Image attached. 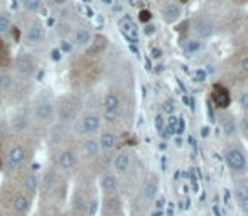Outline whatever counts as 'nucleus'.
<instances>
[{"label":"nucleus","mask_w":248,"mask_h":216,"mask_svg":"<svg viewBox=\"0 0 248 216\" xmlns=\"http://www.w3.org/2000/svg\"><path fill=\"white\" fill-rule=\"evenodd\" d=\"M225 162L228 166L230 172L236 177H243L248 172V161L243 151L238 147H228L225 151Z\"/></svg>","instance_id":"1"},{"label":"nucleus","mask_w":248,"mask_h":216,"mask_svg":"<svg viewBox=\"0 0 248 216\" xmlns=\"http://www.w3.org/2000/svg\"><path fill=\"white\" fill-rule=\"evenodd\" d=\"M132 166V159L130 155L127 154V152H118L117 155H115L113 159V169L117 174H120V176H124V174L128 172V169H130Z\"/></svg>","instance_id":"12"},{"label":"nucleus","mask_w":248,"mask_h":216,"mask_svg":"<svg viewBox=\"0 0 248 216\" xmlns=\"http://www.w3.org/2000/svg\"><path fill=\"white\" fill-rule=\"evenodd\" d=\"M120 27L124 36L127 37L130 43H137V27H135L134 20L130 19L128 15H125L124 19L120 20Z\"/></svg>","instance_id":"14"},{"label":"nucleus","mask_w":248,"mask_h":216,"mask_svg":"<svg viewBox=\"0 0 248 216\" xmlns=\"http://www.w3.org/2000/svg\"><path fill=\"white\" fill-rule=\"evenodd\" d=\"M204 76H206V73L202 71V69H199V71L196 73V79H198V81H204Z\"/></svg>","instance_id":"33"},{"label":"nucleus","mask_w":248,"mask_h":216,"mask_svg":"<svg viewBox=\"0 0 248 216\" xmlns=\"http://www.w3.org/2000/svg\"><path fill=\"white\" fill-rule=\"evenodd\" d=\"M157 127H159V128H162V118H160V117H157Z\"/></svg>","instance_id":"38"},{"label":"nucleus","mask_w":248,"mask_h":216,"mask_svg":"<svg viewBox=\"0 0 248 216\" xmlns=\"http://www.w3.org/2000/svg\"><path fill=\"white\" fill-rule=\"evenodd\" d=\"M98 145L103 151H111V149H115V145H117V135H115L113 132H103V134L100 135Z\"/></svg>","instance_id":"19"},{"label":"nucleus","mask_w":248,"mask_h":216,"mask_svg":"<svg viewBox=\"0 0 248 216\" xmlns=\"http://www.w3.org/2000/svg\"><path fill=\"white\" fill-rule=\"evenodd\" d=\"M157 193H159V181L157 179H149L147 183L144 184L140 193V201L142 206H150L152 201L155 200Z\"/></svg>","instance_id":"6"},{"label":"nucleus","mask_w":248,"mask_h":216,"mask_svg":"<svg viewBox=\"0 0 248 216\" xmlns=\"http://www.w3.org/2000/svg\"><path fill=\"white\" fill-rule=\"evenodd\" d=\"M10 64V56H9V51L5 49V46L0 49V68H5V66Z\"/></svg>","instance_id":"26"},{"label":"nucleus","mask_w":248,"mask_h":216,"mask_svg":"<svg viewBox=\"0 0 248 216\" xmlns=\"http://www.w3.org/2000/svg\"><path fill=\"white\" fill-rule=\"evenodd\" d=\"M103 115L108 122H115L120 115V98L115 93H108L103 102Z\"/></svg>","instance_id":"3"},{"label":"nucleus","mask_w":248,"mask_h":216,"mask_svg":"<svg viewBox=\"0 0 248 216\" xmlns=\"http://www.w3.org/2000/svg\"><path fill=\"white\" fill-rule=\"evenodd\" d=\"M235 201L238 210L242 211L243 216H248V184L247 183H238L235 186Z\"/></svg>","instance_id":"7"},{"label":"nucleus","mask_w":248,"mask_h":216,"mask_svg":"<svg viewBox=\"0 0 248 216\" xmlns=\"http://www.w3.org/2000/svg\"><path fill=\"white\" fill-rule=\"evenodd\" d=\"M100 187L105 196H113L118 194V177L113 172H105L100 179Z\"/></svg>","instance_id":"8"},{"label":"nucleus","mask_w":248,"mask_h":216,"mask_svg":"<svg viewBox=\"0 0 248 216\" xmlns=\"http://www.w3.org/2000/svg\"><path fill=\"white\" fill-rule=\"evenodd\" d=\"M139 17H140V20H142V22H147V20H150V17H152V15H150V12H149V10H142V12H140V15H139Z\"/></svg>","instance_id":"32"},{"label":"nucleus","mask_w":248,"mask_h":216,"mask_svg":"<svg viewBox=\"0 0 248 216\" xmlns=\"http://www.w3.org/2000/svg\"><path fill=\"white\" fill-rule=\"evenodd\" d=\"M179 14H181L179 5H176V3H170V5H167L166 10H164V19H166L167 22H174V20L179 17Z\"/></svg>","instance_id":"23"},{"label":"nucleus","mask_w":248,"mask_h":216,"mask_svg":"<svg viewBox=\"0 0 248 216\" xmlns=\"http://www.w3.org/2000/svg\"><path fill=\"white\" fill-rule=\"evenodd\" d=\"M211 98L215 102L216 108L219 110H226L232 103V95H230L228 88H225L223 85H215L211 90Z\"/></svg>","instance_id":"4"},{"label":"nucleus","mask_w":248,"mask_h":216,"mask_svg":"<svg viewBox=\"0 0 248 216\" xmlns=\"http://www.w3.org/2000/svg\"><path fill=\"white\" fill-rule=\"evenodd\" d=\"M37 187H39V179H37L36 174L34 172L26 174L22 179V193H26L27 196H32L37 191Z\"/></svg>","instance_id":"17"},{"label":"nucleus","mask_w":248,"mask_h":216,"mask_svg":"<svg viewBox=\"0 0 248 216\" xmlns=\"http://www.w3.org/2000/svg\"><path fill=\"white\" fill-rule=\"evenodd\" d=\"M236 2H245V0H236Z\"/></svg>","instance_id":"42"},{"label":"nucleus","mask_w":248,"mask_h":216,"mask_svg":"<svg viewBox=\"0 0 248 216\" xmlns=\"http://www.w3.org/2000/svg\"><path fill=\"white\" fill-rule=\"evenodd\" d=\"M22 2H24V7H26L27 10H31V12H36L41 5V0H22Z\"/></svg>","instance_id":"27"},{"label":"nucleus","mask_w":248,"mask_h":216,"mask_svg":"<svg viewBox=\"0 0 248 216\" xmlns=\"http://www.w3.org/2000/svg\"><path fill=\"white\" fill-rule=\"evenodd\" d=\"M247 184H248V183H247Z\"/></svg>","instance_id":"43"},{"label":"nucleus","mask_w":248,"mask_h":216,"mask_svg":"<svg viewBox=\"0 0 248 216\" xmlns=\"http://www.w3.org/2000/svg\"><path fill=\"white\" fill-rule=\"evenodd\" d=\"M31 196H27L26 193L19 191L10 198V210L16 216H26L27 211L31 210Z\"/></svg>","instance_id":"2"},{"label":"nucleus","mask_w":248,"mask_h":216,"mask_svg":"<svg viewBox=\"0 0 248 216\" xmlns=\"http://www.w3.org/2000/svg\"><path fill=\"white\" fill-rule=\"evenodd\" d=\"M26 37H27V43H32V44L39 43V41H43V37H44V29L39 26H32L29 31H27Z\"/></svg>","instance_id":"21"},{"label":"nucleus","mask_w":248,"mask_h":216,"mask_svg":"<svg viewBox=\"0 0 248 216\" xmlns=\"http://www.w3.org/2000/svg\"><path fill=\"white\" fill-rule=\"evenodd\" d=\"M100 128V117L95 113H88L79 120L78 123V130L85 135H92L95 132H98Z\"/></svg>","instance_id":"5"},{"label":"nucleus","mask_w":248,"mask_h":216,"mask_svg":"<svg viewBox=\"0 0 248 216\" xmlns=\"http://www.w3.org/2000/svg\"><path fill=\"white\" fill-rule=\"evenodd\" d=\"M90 39H92V36H90V32L86 29H78L76 31V36H75V41L78 46H86V44L90 43Z\"/></svg>","instance_id":"25"},{"label":"nucleus","mask_w":248,"mask_h":216,"mask_svg":"<svg viewBox=\"0 0 248 216\" xmlns=\"http://www.w3.org/2000/svg\"><path fill=\"white\" fill-rule=\"evenodd\" d=\"M32 68H34L32 59H29L27 56H22V58L17 59V69H19L20 73H31Z\"/></svg>","instance_id":"24"},{"label":"nucleus","mask_w":248,"mask_h":216,"mask_svg":"<svg viewBox=\"0 0 248 216\" xmlns=\"http://www.w3.org/2000/svg\"><path fill=\"white\" fill-rule=\"evenodd\" d=\"M52 59H56V61H58V59H59V51H52Z\"/></svg>","instance_id":"37"},{"label":"nucleus","mask_w":248,"mask_h":216,"mask_svg":"<svg viewBox=\"0 0 248 216\" xmlns=\"http://www.w3.org/2000/svg\"><path fill=\"white\" fill-rule=\"evenodd\" d=\"M3 47V43H2V39H0V49H2Z\"/></svg>","instance_id":"40"},{"label":"nucleus","mask_w":248,"mask_h":216,"mask_svg":"<svg viewBox=\"0 0 248 216\" xmlns=\"http://www.w3.org/2000/svg\"><path fill=\"white\" fill-rule=\"evenodd\" d=\"M240 130H242L243 137L248 139V113H245L242 117V122H240Z\"/></svg>","instance_id":"29"},{"label":"nucleus","mask_w":248,"mask_h":216,"mask_svg":"<svg viewBox=\"0 0 248 216\" xmlns=\"http://www.w3.org/2000/svg\"><path fill=\"white\" fill-rule=\"evenodd\" d=\"M240 107L245 113H248V92H242L240 95Z\"/></svg>","instance_id":"30"},{"label":"nucleus","mask_w":248,"mask_h":216,"mask_svg":"<svg viewBox=\"0 0 248 216\" xmlns=\"http://www.w3.org/2000/svg\"><path fill=\"white\" fill-rule=\"evenodd\" d=\"M12 85V79H10L9 75H0V88L5 90L9 88V86Z\"/></svg>","instance_id":"31"},{"label":"nucleus","mask_w":248,"mask_h":216,"mask_svg":"<svg viewBox=\"0 0 248 216\" xmlns=\"http://www.w3.org/2000/svg\"><path fill=\"white\" fill-rule=\"evenodd\" d=\"M219 123H221V128H223V134L226 135V137H235L236 132H238V127H236V122L235 118L232 117L230 113H225L219 117Z\"/></svg>","instance_id":"13"},{"label":"nucleus","mask_w":248,"mask_h":216,"mask_svg":"<svg viewBox=\"0 0 248 216\" xmlns=\"http://www.w3.org/2000/svg\"><path fill=\"white\" fill-rule=\"evenodd\" d=\"M164 110H166L167 113H172V110H174V105H172V103H166V108H164Z\"/></svg>","instance_id":"34"},{"label":"nucleus","mask_w":248,"mask_h":216,"mask_svg":"<svg viewBox=\"0 0 248 216\" xmlns=\"http://www.w3.org/2000/svg\"><path fill=\"white\" fill-rule=\"evenodd\" d=\"M122 213V201L118 194L113 196H105L103 201V215L105 216H118Z\"/></svg>","instance_id":"10"},{"label":"nucleus","mask_w":248,"mask_h":216,"mask_svg":"<svg viewBox=\"0 0 248 216\" xmlns=\"http://www.w3.org/2000/svg\"><path fill=\"white\" fill-rule=\"evenodd\" d=\"M194 29H196V32L201 37H209L213 34V26L204 19H198L196 20V27H194Z\"/></svg>","instance_id":"22"},{"label":"nucleus","mask_w":248,"mask_h":216,"mask_svg":"<svg viewBox=\"0 0 248 216\" xmlns=\"http://www.w3.org/2000/svg\"><path fill=\"white\" fill-rule=\"evenodd\" d=\"M52 2H54V3H58V5H61V3H64L66 0H52Z\"/></svg>","instance_id":"39"},{"label":"nucleus","mask_w":248,"mask_h":216,"mask_svg":"<svg viewBox=\"0 0 248 216\" xmlns=\"http://www.w3.org/2000/svg\"><path fill=\"white\" fill-rule=\"evenodd\" d=\"M202 49V43L199 39H187L183 46V51L186 56H194Z\"/></svg>","instance_id":"20"},{"label":"nucleus","mask_w":248,"mask_h":216,"mask_svg":"<svg viewBox=\"0 0 248 216\" xmlns=\"http://www.w3.org/2000/svg\"><path fill=\"white\" fill-rule=\"evenodd\" d=\"M10 29V20L7 15H2L0 14V32H7Z\"/></svg>","instance_id":"28"},{"label":"nucleus","mask_w":248,"mask_h":216,"mask_svg":"<svg viewBox=\"0 0 248 216\" xmlns=\"http://www.w3.org/2000/svg\"><path fill=\"white\" fill-rule=\"evenodd\" d=\"M52 113H54V108H52V103L49 100H41L34 108V115L39 122H49Z\"/></svg>","instance_id":"11"},{"label":"nucleus","mask_w":248,"mask_h":216,"mask_svg":"<svg viewBox=\"0 0 248 216\" xmlns=\"http://www.w3.org/2000/svg\"><path fill=\"white\" fill-rule=\"evenodd\" d=\"M76 162H78V159H76V154L73 151H64L59 154L58 157V164L59 167H61L62 170H73L76 167Z\"/></svg>","instance_id":"15"},{"label":"nucleus","mask_w":248,"mask_h":216,"mask_svg":"<svg viewBox=\"0 0 248 216\" xmlns=\"http://www.w3.org/2000/svg\"><path fill=\"white\" fill-rule=\"evenodd\" d=\"M76 108H78L76 100H73V103H69V100H64V102L61 103V108H59V117H61V122L73 120L75 115H76Z\"/></svg>","instance_id":"16"},{"label":"nucleus","mask_w":248,"mask_h":216,"mask_svg":"<svg viewBox=\"0 0 248 216\" xmlns=\"http://www.w3.org/2000/svg\"><path fill=\"white\" fill-rule=\"evenodd\" d=\"M152 53H154V54H152L154 58H160V49H154Z\"/></svg>","instance_id":"36"},{"label":"nucleus","mask_w":248,"mask_h":216,"mask_svg":"<svg viewBox=\"0 0 248 216\" xmlns=\"http://www.w3.org/2000/svg\"><path fill=\"white\" fill-rule=\"evenodd\" d=\"M24 159H26V149L22 145H16V147L10 149L9 155H7V167L10 170L17 169L24 162Z\"/></svg>","instance_id":"9"},{"label":"nucleus","mask_w":248,"mask_h":216,"mask_svg":"<svg viewBox=\"0 0 248 216\" xmlns=\"http://www.w3.org/2000/svg\"><path fill=\"white\" fill-rule=\"evenodd\" d=\"M242 68H243V71H247L248 73V58H245L242 61Z\"/></svg>","instance_id":"35"},{"label":"nucleus","mask_w":248,"mask_h":216,"mask_svg":"<svg viewBox=\"0 0 248 216\" xmlns=\"http://www.w3.org/2000/svg\"><path fill=\"white\" fill-rule=\"evenodd\" d=\"M181 2H183V3H186V2H187V0H181Z\"/></svg>","instance_id":"41"},{"label":"nucleus","mask_w":248,"mask_h":216,"mask_svg":"<svg viewBox=\"0 0 248 216\" xmlns=\"http://www.w3.org/2000/svg\"><path fill=\"white\" fill-rule=\"evenodd\" d=\"M98 151H100L98 142L93 140V139H90V140H86L85 144L81 145V157L83 159H92L98 154Z\"/></svg>","instance_id":"18"}]
</instances>
